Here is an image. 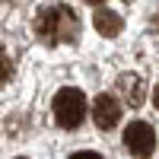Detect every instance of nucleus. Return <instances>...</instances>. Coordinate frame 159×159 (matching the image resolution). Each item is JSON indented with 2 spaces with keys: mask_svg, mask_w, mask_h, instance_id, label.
<instances>
[{
  "mask_svg": "<svg viewBox=\"0 0 159 159\" xmlns=\"http://www.w3.org/2000/svg\"><path fill=\"white\" fill-rule=\"evenodd\" d=\"M70 159H102L99 153H92V150H80V153H73Z\"/></svg>",
  "mask_w": 159,
  "mask_h": 159,
  "instance_id": "nucleus-8",
  "label": "nucleus"
},
{
  "mask_svg": "<svg viewBox=\"0 0 159 159\" xmlns=\"http://www.w3.org/2000/svg\"><path fill=\"white\" fill-rule=\"evenodd\" d=\"M13 76V61H10V54L3 48H0V83H7V80Z\"/></svg>",
  "mask_w": 159,
  "mask_h": 159,
  "instance_id": "nucleus-7",
  "label": "nucleus"
},
{
  "mask_svg": "<svg viewBox=\"0 0 159 159\" xmlns=\"http://www.w3.org/2000/svg\"><path fill=\"white\" fill-rule=\"evenodd\" d=\"M92 22H96V32L105 35V38H115L118 32H121V16H118V13H111V10H105V7L96 10Z\"/></svg>",
  "mask_w": 159,
  "mask_h": 159,
  "instance_id": "nucleus-6",
  "label": "nucleus"
},
{
  "mask_svg": "<svg viewBox=\"0 0 159 159\" xmlns=\"http://www.w3.org/2000/svg\"><path fill=\"white\" fill-rule=\"evenodd\" d=\"M51 115H54V124L64 130L80 127V121L86 118V96L76 86H64L57 89L54 102H51Z\"/></svg>",
  "mask_w": 159,
  "mask_h": 159,
  "instance_id": "nucleus-2",
  "label": "nucleus"
},
{
  "mask_svg": "<svg viewBox=\"0 0 159 159\" xmlns=\"http://www.w3.org/2000/svg\"><path fill=\"white\" fill-rule=\"evenodd\" d=\"M115 89H118V96H121L130 108L143 105V99H147V83H143V76H137V73H121Z\"/></svg>",
  "mask_w": 159,
  "mask_h": 159,
  "instance_id": "nucleus-5",
  "label": "nucleus"
},
{
  "mask_svg": "<svg viewBox=\"0 0 159 159\" xmlns=\"http://www.w3.org/2000/svg\"><path fill=\"white\" fill-rule=\"evenodd\" d=\"M92 121H96L99 130L118 127V121H121V102L115 96H108V92H102V96L92 102Z\"/></svg>",
  "mask_w": 159,
  "mask_h": 159,
  "instance_id": "nucleus-4",
  "label": "nucleus"
},
{
  "mask_svg": "<svg viewBox=\"0 0 159 159\" xmlns=\"http://www.w3.org/2000/svg\"><path fill=\"white\" fill-rule=\"evenodd\" d=\"M19 159H25V156H19Z\"/></svg>",
  "mask_w": 159,
  "mask_h": 159,
  "instance_id": "nucleus-10",
  "label": "nucleus"
},
{
  "mask_svg": "<svg viewBox=\"0 0 159 159\" xmlns=\"http://www.w3.org/2000/svg\"><path fill=\"white\" fill-rule=\"evenodd\" d=\"M86 3H92V7H99V3H102V0H86Z\"/></svg>",
  "mask_w": 159,
  "mask_h": 159,
  "instance_id": "nucleus-9",
  "label": "nucleus"
},
{
  "mask_svg": "<svg viewBox=\"0 0 159 159\" xmlns=\"http://www.w3.org/2000/svg\"><path fill=\"white\" fill-rule=\"evenodd\" d=\"M35 35L45 45H67L80 38V19L70 7L64 3H48L35 13Z\"/></svg>",
  "mask_w": 159,
  "mask_h": 159,
  "instance_id": "nucleus-1",
  "label": "nucleus"
},
{
  "mask_svg": "<svg viewBox=\"0 0 159 159\" xmlns=\"http://www.w3.org/2000/svg\"><path fill=\"white\" fill-rule=\"evenodd\" d=\"M124 143H127V150L134 156L147 159V156L156 153V130L147 121H134V124H127V130H124Z\"/></svg>",
  "mask_w": 159,
  "mask_h": 159,
  "instance_id": "nucleus-3",
  "label": "nucleus"
}]
</instances>
